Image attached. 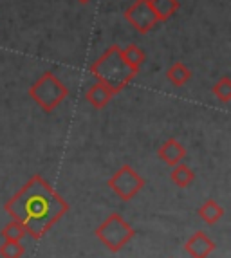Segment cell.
<instances>
[{
  "instance_id": "obj_1",
  "label": "cell",
  "mask_w": 231,
  "mask_h": 258,
  "mask_svg": "<svg viewBox=\"0 0 231 258\" xmlns=\"http://www.w3.org/2000/svg\"><path fill=\"white\" fill-rule=\"evenodd\" d=\"M11 219L24 224L27 235L42 238L69 211V204L42 175H33L6 203Z\"/></svg>"
},
{
  "instance_id": "obj_2",
  "label": "cell",
  "mask_w": 231,
  "mask_h": 258,
  "mask_svg": "<svg viewBox=\"0 0 231 258\" xmlns=\"http://www.w3.org/2000/svg\"><path fill=\"white\" fill-rule=\"evenodd\" d=\"M89 71L98 82L112 87L118 94L137 76V71L125 61L120 45H110L99 58L90 63Z\"/></svg>"
},
{
  "instance_id": "obj_3",
  "label": "cell",
  "mask_w": 231,
  "mask_h": 258,
  "mask_svg": "<svg viewBox=\"0 0 231 258\" xmlns=\"http://www.w3.org/2000/svg\"><path fill=\"white\" fill-rule=\"evenodd\" d=\"M69 94V89L52 71H45L42 76L29 87V98L43 112H52L60 107Z\"/></svg>"
},
{
  "instance_id": "obj_4",
  "label": "cell",
  "mask_w": 231,
  "mask_h": 258,
  "mask_svg": "<svg viewBox=\"0 0 231 258\" xmlns=\"http://www.w3.org/2000/svg\"><path fill=\"white\" fill-rule=\"evenodd\" d=\"M96 237H98L99 242L107 245L110 251L118 253L136 237V231L120 213H112L110 217L103 220L101 226H98Z\"/></svg>"
},
{
  "instance_id": "obj_5",
  "label": "cell",
  "mask_w": 231,
  "mask_h": 258,
  "mask_svg": "<svg viewBox=\"0 0 231 258\" xmlns=\"http://www.w3.org/2000/svg\"><path fill=\"white\" fill-rule=\"evenodd\" d=\"M145 184H146V181L130 166V164H123V166L108 179V188H110L112 194H114L116 197H120L123 203H127V201L136 197V195L145 188Z\"/></svg>"
},
{
  "instance_id": "obj_6",
  "label": "cell",
  "mask_w": 231,
  "mask_h": 258,
  "mask_svg": "<svg viewBox=\"0 0 231 258\" xmlns=\"http://www.w3.org/2000/svg\"><path fill=\"white\" fill-rule=\"evenodd\" d=\"M125 20L129 22L139 35H146L159 24L148 0H136L130 8L125 9Z\"/></svg>"
},
{
  "instance_id": "obj_7",
  "label": "cell",
  "mask_w": 231,
  "mask_h": 258,
  "mask_svg": "<svg viewBox=\"0 0 231 258\" xmlns=\"http://www.w3.org/2000/svg\"><path fill=\"white\" fill-rule=\"evenodd\" d=\"M184 251L192 258H208L215 251V242L204 231H197L186 240Z\"/></svg>"
},
{
  "instance_id": "obj_8",
  "label": "cell",
  "mask_w": 231,
  "mask_h": 258,
  "mask_svg": "<svg viewBox=\"0 0 231 258\" xmlns=\"http://www.w3.org/2000/svg\"><path fill=\"white\" fill-rule=\"evenodd\" d=\"M114 96H118V92H116L112 87L105 85V83H101V82L94 83V85L85 92V99L96 108V110H101V108L107 107Z\"/></svg>"
},
{
  "instance_id": "obj_9",
  "label": "cell",
  "mask_w": 231,
  "mask_h": 258,
  "mask_svg": "<svg viewBox=\"0 0 231 258\" xmlns=\"http://www.w3.org/2000/svg\"><path fill=\"white\" fill-rule=\"evenodd\" d=\"M157 155H159V159H163L168 166H176V164L183 163V161L186 159V148H184L177 139L170 138L159 147Z\"/></svg>"
},
{
  "instance_id": "obj_10",
  "label": "cell",
  "mask_w": 231,
  "mask_h": 258,
  "mask_svg": "<svg viewBox=\"0 0 231 258\" xmlns=\"http://www.w3.org/2000/svg\"><path fill=\"white\" fill-rule=\"evenodd\" d=\"M150 8L154 11L157 22H168L170 18H174V15L179 11L181 2L179 0H148Z\"/></svg>"
},
{
  "instance_id": "obj_11",
  "label": "cell",
  "mask_w": 231,
  "mask_h": 258,
  "mask_svg": "<svg viewBox=\"0 0 231 258\" xmlns=\"http://www.w3.org/2000/svg\"><path fill=\"white\" fill-rule=\"evenodd\" d=\"M166 80L174 87H184L192 80V71H190V67H186L183 61H176V63H171L170 67H168Z\"/></svg>"
},
{
  "instance_id": "obj_12",
  "label": "cell",
  "mask_w": 231,
  "mask_h": 258,
  "mask_svg": "<svg viewBox=\"0 0 231 258\" xmlns=\"http://www.w3.org/2000/svg\"><path fill=\"white\" fill-rule=\"evenodd\" d=\"M170 179L177 188H188V186H192L193 181H195V172H193L188 164L179 163V164H176V166H171Z\"/></svg>"
},
{
  "instance_id": "obj_13",
  "label": "cell",
  "mask_w": 231,
  "mask_h": 258,
  "mask_svg": "<svg viewBox=\"0 0 231 258\" xmlns=\"http://www.w3.org/2000/svg\"><path fill=\"white\" fill-rule=\"evenodd\" d=\"M199 217H201L202 220H204L206 224H210V226H213V224H217L218 220L224 217V210L222 206L218 203H215L213 199H210V201H206L204 204H202L201 208H199Z\"/></svg>"
},
{
  "instance_id": "obj_14",
  "label": "cell",
  "mask_w": 231,
  "mask_h": 258,
  "mask_svg": "<svg viewBox=\"0 0 231 258\" xmlns=\"http://www.w3.org/2000/svg\"><path fill=\"white\" fill-rule=\"evenodd\" d=\"M121 52H123L125 61H127L132 69H136L137 73H139L141 65L145 63V60H146L145 51H143L139 45H136V43H130V45H127L125 49H121Z\"/></svg>"
},
{
  "instance_id": "obj_15",
  "label": "cell",
  "mask_w": 231,
  "mask_h": 258,
  "mask_svg": "<svg viewBox=\"0 0 231 258\" xmlns=\"http://www.w3.org/2000/svg\"><path fill=\"white\" fill-rule=\"evenodd\" d=\"M26 237H27V231H26V228H24V224L18 222V220H15V219L2 229V238H4V240L22 242V238H26Z\"/></svg>"
},
{
  "instance_id": "obj_16",
  "label": "cell",
  "mask_w": 231,
  "mask_h": 258,
  "mask_svg": "<svg viewBox=\"0 0 231 258\" xmlns=\"http://www.w3.org/2000/svg\"><path fill=\"white\" fill-rule=\"evenodd\" d=\"M211 92H213V96L218 99V101L227 103V101L231 99V78L222 76L213 87H211Z\"/></svg>"
},
{
  "instance_id": "obj_17",
  "label": "cell",
  "mask_w": 231,
  "mask_h": 258,
  "mask_svg": "<svg viewBox=\"0 0 231 258\" xmlns=\"http://www.w3.org/2000/svg\"><path fill=\"white\" fill-rule=\"evenodd\" d=\"M26 253L24 244L18 240H4L0 245V256L2 258H22Z\"/></svg>"
},
{
  "instance_id": "obj_18",
  "label": "cell",
  "mask_w": 231,
  "mask_h": 258,
  "mask_svg": "<svg viewBox=\"0 0 231 258\" xmlns=\"http://www.w3.org/2000/svg\"><path fill=\"white\" fill-rule=\"evenodd\" d=\"M80 4H89V2H92V0H78Z\"/></svg>"
}]
</instances>
